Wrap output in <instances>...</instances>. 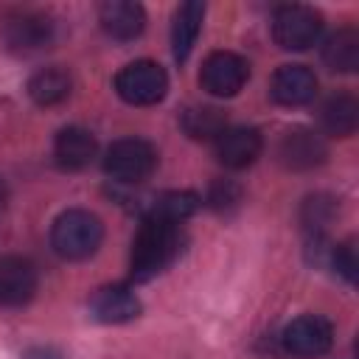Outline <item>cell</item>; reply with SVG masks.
<instances>
[{
  "label": "cell",
  "mask_w": 359,
  "mask_h": 359,
  "mask_svg": "<svg viewBox=\"0 0 359 359\" xmlns=\"http://www.w3.org/2000/svg\"><path fill=\"white\" fill-rule=\"evenodd\" d=\"M323 34V14L311 6H280L272 14V39L283 50H306Z\"/></svg>",
  "instance_id": "5b68a950"
},
{
  "label": "cell",
  "mask_w": 359,
  "mask_h": 359,
  "mask_svg": "<svg viewBox=\"0 0 359 359\" xmlns=\"http://www.w3.org/2000/svg\"><path fill=\"white\" fill-rule=\"evenodd\" d=\"M250 79V65L233 50H213L199 70V84L216 98H233Z\"/></svg>",
  "instance_id": "ba28073f"
},
{
  "label": "cell",
  "mask_w": 359,
  "mask_h": 359,
  "mask_svg": "<svg viewBox=\"0 0 359 359\" xmlns=\"http://www.w3.org/2000/svg\"><path fill=\"white\" fill-rule=\"evenodd\" d=\"M196 208H199V196L196 194H191V191H168V194L154 196V202L149 205L146 216H160V219L182 224Z\"/></svg>",
  "instance_id": "44dd1931"
},
{
  "label": "cell",
  "mask_w": 359,
  "mask_h": 359,
  "mask_svg": "<svg viewBox=\"0 0 359 359\" xmlns=\"http://www.w3.org/2000/svg\"><path fill=\"white\" fill-rule=\"evenodd\" d=\"M202 20H205V6L196 0L182 3L174 11V25H171V50L177 62H185L196 45V36L202 31Z\"/></svg>",
  "instance_id": "2e32d148"
},
{
  "label": "cell",
  "mask_w": 359,
  "mask_h": 359,
  "mask_svg": "<svg viewBox=\"0 0 359 359\" xmlns=\"http://www.w3.org/2000/svg\"><path fill=\"white\" fill-rule=\"evenodd\" d=\"M269 93L283 107H303L317 95V76L306 65H280L272 73Z\"/></svg>",
  "instance_id": "8fae6325"
},
{
  "label": "cell",
  "mask_w": 359,
  "mask_h": 359,
  "mask_svg": "<svg viewBox=\"0 0 359 359\" xmlns=\"http://www.w3.org/2000/svg\"><path fill=\"white\" fill-rule=\"evenodd\" d=\"M182 241L185 236L177 222H168L160 216H143L132 238V255H129L132 278L149 280L163 269H168L182 252Z\"/></svg>",
  "instance_id": "6da1fadb"
},
{
  "label": "cell",
  "mask_w": 359,
  "mask_h": 359,
  "mask_svg": "<svg viewBox=\"0 0 359 359\" xmlns=\"http://www.w3.org/2000/svg\"><path fill=\"white\" fill-rule=\"evenodd\" d=\"M6 196H8V191H6V182H3V177H0V208L6 205Z\"/></svg>",
  "instance_id": "d4e9b609"
},
{
  "label": "cell",
  "mask_w": 359,
  "mask_h": 359,
  "mask_svg": "<svg viewBox=\"0 0 359 359\" xmlns=\"http://www.w3.org/2000/svg\"><path fill=\"white\" fill-rule=\"evenodd\" d=\"M98 22L112 39H135L146 28V11L140 3L132 0H107L98 8Z\"/></svg>",
  "instance_id": "5bb4252c"
},
{
  "label": "cell",
  "mask_w": 359,
  "mask_h": 359,
  "mask_svg": "<svg viewBox=\"0 0 359 359\" xmlns=\"http://www.w3.org/2000/svg\"><path fill=\"white\" fill-rule=\"evenodd\" d=\"M182 129L188 137L194 140H216L224 129H227V118L219 107H208V104H196V107H188L180 118Z\"/></svg>",
  "instance_id": "ffe728a7"
},
{
  "label": "cell",
  "mask_w": 359,
  "mask_h": 359,
  "mask_svg": "<svg viewBox=\"0 0 359 359\" xmlns=\"http://www.w3.org/2000/svg\"><path fill=\"white\" fill-rule=\"evenodd\" d=\"M320 121H323V126H325L328 135L348 137L359 126V101L351 93H337V95H331L323 104Z\"/></svg>",
  "instance_id": "d6986e66"
},
{
  "label": "cell",
  "mask_w": 359,
  "mask_h": 359,
  "mask_svg": "<svg viewBox=\"0 0 359 359\" xmlns=\"http://www.w3.org/2000/svg\"><path fill=\"white\" fill-rule=\"evenodd\" d=\"M70 73L65 67H42L28 79V95L39 107H56L70 95Z\"/></svg>",
  "instance_id": "e0dca14e"
},
{
  "label": "cell",
  "mask_w": 359,
  "mask_h": 359,
  "mask_svg": "<svg viewBox=\"0 0 359 359\" xmlns=\"http://www.w3.org/2000/svg\"><path fill=\"white\" fill-rule=\"evenodd\" d=\"M328 258H331L334 269H337V272H339V275H342L348 283H353V280H356L359 261H356V247H353V238H348V241H342V244L331 247Z\"/></svg>",
  "instance_id": "603a6c76"
},
{
  "label": "cell",
  "mask_w": 359,
  "mask_h": 359,
  "mask_svg": "<svg viewBox=\"0 0 359 359\" xmlns=\"http://www.w3.org/2000/svg\"><path fill=\"white\" fill-rule=\"evenodd\" d=\"M323 62L334 73H353L359 67V31L339 28L323 45Z\"/></svg>",
  "instance_id": "ac0fdd59"
},
{
  "label": "cell",
  "mask_w": 359,
  "mask_h": 359,
  "mask_svg": "<svg viewBox=\"0 0 359 359\" xmlns=\"http://www.w3.org/2000/svg\"><path fill=\"white\" fill-rule=\"evenodd\" d=\"M238 196H241V188H238L236 182H230V180H219V182H213L208 202H210L216 210H224V208L236 205V202H238Z\"/></svg>",
  "instance_id": "cb8c5ba5"
},
{
  "label": "cell",
  "mask_w": 359,
  "mask_h": 359,
  "mask_svg": "<svg viewBox=\"0 0 359 359\" xmlns=\"http://www.w3.org/2000/svg\"><path fill=\"white\" fill-rule=\"evenodd\" d=\"M36 266L22 255H0V303L25 306L36 294Z\"/></svg>",
  "instance_id": "9c48e42d"
},
{
  "label": "cell",
  "mask_w": 359,
  "mask_h": 359,
  "mask_svg": "<svg viewBox=\"0 0 359 359\" xmlns=\"http://www.w3.org/2000/svg\"><path fill=\"white\" fill-rule=\"evenodd\" d=\"M115 93L132 107H151L165 98L168 76L157 62L137 59L115 76Z\"/></svg>",
  "instance_id": "8992f818"
},
{
  "label": "cell",
  "mask_w": 359,
  "mask_h": 359,
  "mask_svg": "<svg viewBox=\"0 0 359 359\" xmlns=\"http://www.w3.org/2000/svg\"><path fill=\"white\" fill-rule=\"evenodd\" d=\"M90 314L98 323L121 325V323H129V320H135L140 314V300L129 286H121V283L101 286L90 297Z\"/></svg>",
  "instance_id": "7c38bea8"
},
{
  "label": "cell",
  "mask_w": 359,
  "mask_h": 359,
  "mask_svg": "<svg viewBox=\"0 0 359 359\" xmlns=\"http://www.w3.org/2000/svg\"><path fill=\"white\" fill-rule=\"evenodd\" d=\"M213 149H216V157H219L222 165L247 168L258 160V154L264 149V140H261V132L252 129V126H227L213 140Z\"/></svg>",
  "instance_id": "30bf717a"
},
{
  "label": "cell",
  "mask_w": 359,
  "mask_h": 359,
  "mask_svg": "<svg viewBox=\"0 0 359 359\" xmlns=\"http://www.w3.org/2000/svg\"><path fill=\"white\" fill-rule=\"evenodd\" d=\"M278 157L286 168H294V171H306V168H314L320 163H325L328 157V149H325V140L311 132V129H292L280 137V146H278Z\"/></svg>",
  "instance_id": "4fadbf2b"
},
{
  "label": "cell",
  "mask_w": 359,
  "mask_h": 359,
  "mask_svg": "<svg viewBox=\"0 0 359 359\" xmlns=\"http://www.w3.org/2000/svg\"><path fill=\"white\" fill-rule=\"evenodd\" d=\"M157 168V149L143 137H123L115 140L104 154V171L115 182H143Z\"/></svg>",
  "instance_id": "277c9868"
},
{
  "label": "cell",
  "mask_w": 359,
  "mask_h": 359,
  "mask_svg": "<svg viewBox=\"0 0 359 359\" xmlns=\"http://www.w3.org/2000/svg\"><path fill=\"white\" fill-rule=\"evenodd\" d=\"M101 238H104L101 219L84 208H70L59 213L50 227V247L56 250V255L67 261L90 258L101 247Z\"/></svg>",
  "instance_id": "7a4b0ae2"
},
{
  "label": "cell",
  "mask_w": 359,
  "mask_h": 359,
  "mask_svg": "<svg viewBox=\"0 0 359 359\" xmlns=\"http://www.w3.org/2000/svg\"><path fill=\"white\" fill-rule=\"evenodd\" d=\"M0 36L14 53H36L53 42V20L36 8H11L0 17Z\"/></svg>",
  "instance_id": "3957f363"
},
{
  "label": "cell",
  "mask_w": 359,
  "mask_h": 359,
  "mask_svg": "<svg viewBox=\"0 0 359 359\" xmlns=\"http://www.w3.org/2000/svg\"><path fill=\"white\" fill-rule=\"evenodd\" d=\"M98 151V143H95V135L87 132L84 126H65L56 140H53V157L62 168L67 171H79V168H87L93 163Z\"/></svg>",
  "instance_id": "9a60e30c"
},
{
  "label": "cell",
  "mask_w": 359,
  "mask_h": 359,
  "mask_svg": "<svg viewBox=\"0 0 359 359\" xmlns=\"http://www.w3.org/2000/svg\"><path fill=\"white\" fill-rule=\"evenodd\" d=\"M280 345L286 353H292L297 359L323 356L334 345V325L320 314H300L283 328Z\"/></svg>",
  "instance_id": "52a82bcc"
},
{
  "label": "cell",
  "mask_w": 359,
  "mask_h": 359,
  "mask_svg": "<svg viewBox=\"0 0 359 359\" xmlns=\"http://www.w3.org/2000/svg\"><path fill=\"white\" fill-rule=\"evenodd\" d=\"M334 199H328V196H311V199H306V205H303V224L309 227V230H314V236H320V230L334 219Z\"/></svg>",
  "instance_id": "7402d4cb"
}]
</instances>
